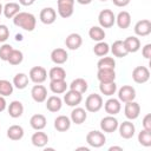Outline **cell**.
Wrapping results in <instances>:
<instances>
[{"label":"cell","mask_w":151,"mask_h":151,"mask_svg":"<svg viewBox=\"0 0 151 151\" xmlns=\"http://www.w3.org/2000/svg\"><path fill=\"white\" fill-rule=\"evenodd\" d=\"M142 54L145 59H150L151 58V44H146L143 48H142Z\"/></svg>","instance_id":"cell-45"},{"label":"cell","mask_w":151,"mask_h":151,"mask_svg":"<svg viewBox=\"0 0 151 151\" xmlns=\"http://www.w3.org/2000/svg\"><path fill=\"white\" fill-rule=\"evenodd\" d=\"M134 98H136V90L131 85H124V86H122L119 88V91H118L119 101L127 103V101L134 100Z\"/></svg>","instance_id":"cell-10"},{"label":"cell","mask_w":151,"mask_h":151,"mask_svg":"<svg viewBox=\"0 0 151 151\" xmlns=\"http://www.w3.org/2000/svg\"><path fill=\"white\" fill-rule=\"evenodd\" d=\"M138 142H139L140 145H143L145 147L151 146V131H147V130L143 129L138 133Z\"/></svg>","instance_id":"cell-40"},{"label":"cell","mask_w":151,"mask_h":151,"mask_svg":"<svg viewBox=\"0 0 151 151\" xmlns=\"http://www.w3.org/2000/svg\"><path fill=\"white\" fill-rule=\"evenodd\" d=\"M7 1H11V0H7Z\"/></svg>","instance_id":"cell-55"},{"label":"cell","mask_w":151,"mask_h":151,"mask_svg":"<svg viewBox=\"0 0 151 151\" xmlns=\"http://www.w3.org/2000/svg\"><path fill=\"white\" fill-rule=\"evenodd\" d=\"M48 77L51 80H65L66 79V71L61 66H54L50 70Z\"/></svg>","instance_id":"cell-33"},{"label":"cell","mask_w":151,"mask_h":151,"mask_svg":"<svg viewBox=\"0 0 151 151\" xmlns=\"http://www.w3.org/2000/svg\"><path fill=\"white\" fill-rule=\"evenodd\" d=\"M134 33L138 37H146L151 33V21L147 19H143L136 22L134 25Z\"/></svg>","instance_id":"cell-14"},{"label":"cell","mask_w":151,"mask_h":151,"mask_svg":"<svg viewBox=\"0 0 151 151\" xmlns=\"http://www.w3.org/2000/svg\"><path fill=\"white\" fill-rule=\"evenodd\" d=\"M71 119L67 116H58L54 119V129L59 132H65L71 127Z\"/></svg>","instance_id":"cell-22"},{"label":"cell","mask_w":151,"mask_h":151,"mask_svg":"<svg viewBox=\"0 0 151 151\" xmlns=\"http://www.w3.org/2000/svg\"><path fill=\"white\" fill-rule=\"evenodd\" d=\"M130 1L131 0H112L113 5L117 6V7H125L130 4Z\"/></svg>","instance_id":"cell-46"},{"label":"cell","mask_w":151,"mask_h":151,"mask_svg":"<svg viewBox=\"0 0 151 151\" xmlns=\"http://www.w3.org/2000/svg\"><path fill=\"white\" fill-rule=\"evenodd\" d=\"M22 59H24L22 52L19 51V50H14V48H13L12 52H11V54H9V57H8V59H7V61H8L11 65L15 66V65L21 64V63H22Z\"/></svg>","instance_id":"cell-38"},{"label":"cell","mask_w":151,"mask_h":151,"mask_svg":"<svg viewBox=\"0 0 151 151\" xmlns=\"http://www.w3.org/2000/svg\"><path fill=\"white\" fill-rule=\"evenodd\" d=\"M31 142L37 147H45V145L48 143V136L45 132H42L41 130H37V132H34L32 134Z\"/></svg>","instance_id":"cell-20"},{"label":"cell","mask_w":151,"mask_h":151,"mask_svg":"<svg viewBox=\"0 0 151 151\" xmlns=\"http://www.w3.org/2000/svg\"><path fill=\"white\" fill-rule=\"evenodd\" d=\"M98 68H113L116 67V61L112 57H101L97 63Z\"/></svg>","instance_id":"cell-39"},{"label":"cell","mask_w":151,"mask_h":151,"mask_svg":"<svg viewBox=\"0 0 151 151\" xmlns=\"http://www.w3.org/2000/svg\"><path fill=\"white\" fill-rule=\"evenodd\" d=\"M98 22L103 28H110L116 24V15L111 9H103L99 12Z\"/></svg>","instance_id":"cell-4"},{"label":"cell","mask_w":151,"mask_h":151,"mask_svg":"<svg viewBox=\"0 0 151 151\" xmlns=\"http://www.w3.org/2000/svg\"><path fill=\"white\" fill-rule=\"evenodd\" d=\"M100 1H107V0H100Z\"/></svg>","instance_id":"cell-54"},{"label":"cell","mask_w":151,"mask_h":151,"mask_svg":"<svg viewBox=\"0 0 151 151\" xmlns=\"http://www.w3.org/2000/svg\"><path fill=\"white\" fill-rule=\"evenodd\" d=\"M123 42L129 53H136L140 48V40L137 37H127Z\"/></svg>","instance_id":"cell-26"},{"label":"cell","mask_w":151,"mask_h":151,"mask_svg":"<svg viewBox=\"0 0 151 151\" xmlns=\"http://www.w3.org/2000/svg\"><path fill=\"white\" fill-rule=\"evenodd\" d=\"M118 130H119V134H120L122 138L130 139V138H132L134 136L136 126L131 120H125L120 125H118Z\"/></svg>","instance_id":"cell-11"},{"label":"cell","mask_w":151,"mask_h":151,"mask_svg":"<svg viewBox=\"0 0 151 151\" xmlns=\"http://www.w3.org/2000/svg\"><path fill=\"white\" fill-rule=\"evenodd\" d=\"M77 150H85V151H88V147H78Z\"/></svg>","instance_id":"cell-52"},{"label":"cell","mask_w":151,"mask_h":151,"mask_svg":"<svg viewBox=\"0 0 151 151\" xmlns=\"http://www.w3.org/2000/svg\"><path fill=\"white\" fill-rule=\"evenodd\" d=\"M132 79L137 84H144L150 79V71L146 66H137L132 71Z\"/></svg>","instance_id":"cell-7"},{"label":"cell","mask_w":151,"mask_h":151,"mask_svg":"<svg viewBox=\"0 0 151 151\" xmlns=\"http://www.w3.org/2000/svg\"><path fill=\"white\" fill-rule=\"evenodd\" d=\"M110 50H111L112 54H113L114 57H117V58H124V57H126V55L129 54V52L126 51V48H125V46H124L123 40H116V41L112 44V46H111Z\"/></svg>","instance_id":"cell-28"},{"label":"cell","mask_w":151,"mask_h":151,"mask_svg":"<svg viewBox=\"0 0 151 151\" xmlns=\"http://www.w3.org/2000/svg\"><path fill=\"white\" fill-rule=\"evenodd\" d=\"M15 40H17V41H21V40H22V35H21V34H17V35H15Z\"/></svg>","instance_id":"cell-51"},{"label":"cell","mask_w":151,"mask_h":151,"mask_svg":"<svg viewBox=\"0 0 151 151\" xmlns=\"http://www.w3.org/2000/svg\"><path fill=\"white\" fill-rule=\"evenodd\" d=\"M68 86H70V90L77 91V92H79V93H81V94L85 93V92L87 91V87H88L87 81H86L85 79H83V78H77V79L72 80V83H71Z\"/></svg>","instance_id":"cell-32"},{"label":"cell","mask_w":151,"mask_h":151,"mask_svg":"<svg viewBox=\"0 0 151 151\" xmlns=\"http://www.w3.org/2000/svg\"><path fill=\"white\" fill-rule=\"evenodd\" d=\"M113 150L123 151V147H122V146H110V147H109V151H113Z\"/></svg>","instance_id":"cell-50"},{"label":"cell","mask_w":151,"mask_h":151,"mask_svg":"<svg viewBox=\"0 0 151 151\" xmlns=\"http://www.w3.org/2000/svg\"><path fill=\"white\" fill-rule=\"evenodd\" d=\"M31 96L35 103H44L47 99V88L44 85L37 84L32 87Z\"/></svg>","instance_id":"cell-13"},{"label":"cell","mask_w":151,"mask_h":151,"mask_svg":"<svg viewBox=\"0 0 151 151\" xmlns=\"http://www.w3.org/2000/svg\"><path fill=\"white\" fill-rule=\"evenodd\" d=\"M2 9H4V6L0 4V15H1V13H2Z\"/></svg>","instance_id":"cell-53"},{"label":"cell","mask_w":151,"mask_h":151,"mask_svg":"<svg viewBox=\"0 0 151 151\" xmlns=\"http://www.w3.org/2000/svg\"><path fill=\"white\" fill-rule=\"evenodd\" d=\"M7 137L11 140H20L24 137V129L20 125H12L7 129Z\"/></svg>","instance_id":"cell-31"},{"label":"cell","mask_w":151,"mask_h":151,"mask_svg":"<svg viewBox=\"0 0 151 151\" xmlns=\"http://www.w3.org/2000/svg\"><path fill=\"white\" fill-rule=\"evenodd\" d=\"M109 52H110V46L104 40L103 41H98L93 47V53L96 55H98V57H105Z\"/></svg>","instance_id":"cell-37"},{"label":"cell","mask_w":151,"mask_h":151,"mask_svg":"<svg viewBox=\"0 0 151 151\" xmlns=\"http://www.w3.org/2000/svg\"><path fill=\"white\" fill-rule=\"evenodd\" d=\"M103 104L104 103H103L101 96L97 94V93H92L85 100V110L94 113V112H98L103 107Z\"/></svg>","instance_id":"cell-2"},{"label":"cell","mask_w":151,"mask_h":151,"mask_svg":"<svg viewBox=\"0 0 151 151\" xmlns=\"http://www.w3.org/2000/svg\"><path fill=\"white\" fill-rule=\"evenodd\" d=\"M28 77L34 84H42L47 79V71L42 66H34L29 70Z\"/></svg>","instance_id":"cell-6"},{"label":"cell","mask_w":151,"mask_h":151,"mask_svg":"<svg viewBox=\"0 0 151 151\" xmlns=\"http://www.w3.org/2000/svg\"><path fill=\"white\" fill-rule=\"evenodd\" d=\"M74 1L76 0H58V13L61 18L66 19L73 14L74 11Z\"/></svg>","instance_id":"cell-5"},{"label":"cell","mask_w":151,"mask_h":151,"mask_svg":"<svg viewBox=\"0 0 151 151\" xmlns=\"http://www.w3.org/2000/svg\"><path fill=\"white\" fill-rule=\"evenodd\" d=\"M39 18H40V21H41L42 24H45V25H51V24H53V22L55 21V19H57V12H55V9L52 8V7H45V8L41 9Z\"/></svg>","instance_id":"cell-15"},{"label":"cell","mask_w":151,"mask_h":151,"mask_svg":"<svg viewBox=\"0 0 151 151\" xmlns=\"http://www.w3.org/2000/svg\"><path fill=\"white\" fill-rule=\"evenodd\" d=\"M13 24L25 31L32 32L35 28L37 25V19L32 13L28 12H19L14 18H13Z\"/></svg>","instance_id":"cell-1"},{"label":"cell","mask_w":151,"mask_h":151,"mask_svg":"<svg viewBox=\"0 0 151 151\" xmlns=\"http://www.w3.org/2000/svg\"><path fill=\"white\" fill-rule=\"evenodd\" d=\"M86 143L91 147H101L106 143V137L103 132L100 131H90L86 134Z\"/></svg>","instance_id":"cell-3"},{"label":"cell","mask_w":151,"mask_h":151,"mask_svg":"<svg viewBox=\"0 0 151 151\" xmlns=\"http://www.w3.org/2000/svg\"><path fill=\"white\" fill-rule=\"evenodd\" d=\"M68 59V54L66 52V50L64 48H54L52 52H51V60L57 64V65H63L67 61Z\"/></svg>","instance_id":"cell-17"},{"label":"cell","mask_w":151,"mask_h":151,"mask_svg":"<svg viewBox=\"0 0 151 151\" xmlns=\"http://www.w3.org/2000/svg\"><path fill=\"white\" fill-rule=\"evenodd\" d=\"M28 85V76L25 73H17L13 78V86L18 90H24Z\"/></svg>","instance_id":"cell-34"},{"label":"cell","mask_w":151,"mask_h":151,"mask_svg":"<svg viewBox=\"0 0 151 151\" xmlns=\"http://www.w3.org/2000/svg\"><path fill=\"white\" fill-rule=\"evenodd\" d=\"M97 78L100 83H110L114 81L116 79V72L113 68H98Z\"/></svg>","instance_id":"cell-19"},{"label":"cell","mask_w":151,"mask_h":151,"mask_svg":"<svg viewBox=\"0 0 151 151\" xmlns=\"http://www.w3.org/2000/svg\"><path fill=\"white\" fill-rule=\"evenodd\" d=\"M104 109L106 111V113H109L110 116H114L117 113L120 112V109H122V104L119 101V99H116V98H110L105 101L104 104Z\"/></svg>","instance_id":"cell-18"},{"label":"cell","mask_w":151,"mask_h":151,"mask_svg":"<svg viewBox=\"0 0 151 151\" xmlns=\"http://www.w3.org/2000/svg\"><path fill=\"white\" fill-rule=\"evenodd\" d=\"M88 35H90V38L92 40L98 42V41H103L106 34H105V31L103 29V27H100V26H92L90 28V31H88Z\"/></svg>","instance_id":"cell-35"},{"label":"cell","mask_w":151,"mask_h":151,"mask_svg":"<svg viewBox=\"0 0 151 151\" xmlns=\"http://www.w3.org/2000/svg\"><path fill=\"white\" fill-rule=\"evenodd\" d=\"M118 120L117 118H114L113 116H106L100 120V129L103 132H107V133H112L118 129Z\"/></svg>","instance_id":"cell-9"},{"label":"cell","mask_w":151,"mask_h":151,"mask_svg":"<svg viewBox=\"0 0 151 151\" xmlns=\"http://www.w3.org/2000/svg\"><path fill=\"white\" fill-rule=\"evenodd\" d=\"M35 0H19V4L22 6H31L34 4Z\"/></svg>","instance_id":"cell-48"},{"label":"cell","mask_w":151,"mask_h":151,"mask_svg":"<svg viewBox=\"0 0 151 151\" xmlns=\"http://www.w3.org/2000/svg\"><path fill=\"white\" fill-rule=\"evenodd\" d=\"M99 91L101 92V94L104 96H113L117 91V85L114 81H110V83H100L99 84Z\"/></svg>","instance_id":"cell-36"},{"label":"cell","mask_w":151,"mask_h":151,"mask_svg":"<svg viewBox=\"0 0 151 151\" xmlns=\"http://www.w3.org/2000/svg\"><path fill=\"white\" fill-rule=\"evenodd\" d=\"M81 44H83V38H81V35L78 34V33H71V34H68V35L66 37V39H65V45H66V47H67L68 50H72V51L78 50V48L81 46Z\"/></svg>","instance_id":"cell-16"},{"label":"cell","mask_w":151,"mask_h":151,"mask_svg":"<svg viewBox=\"0 0 151 151\" xmlns=\"http://www.w3.org/2000/svg\"><path fill=\"white\" fill-rule=\"evenodd\" d=\"M81 100H83V96H81V93H79L77 91L70 90V91H66L64 94V101L67 106L76 107L81 103Z\"/></svg>","instance_id":"cell-12"},{"label":"cell","mask_w":151,"mask_h":151,"mask_svg":"<svg viewBox=\"0 0 151 151\" xmlns=\"http://www.w3.org/2000/svg\"><path fill=\"white\" fill-rule=\"evenodd\" d=\"M9 38V29L6 25H0V42H5Z\"/></svg>","instance_id":"cell-43"},{"label":"cell","mask_w":151,"mask_h":151,"mask_svg":"<svg viewBox=\"0 0 151 151\" xmlns=\"http://www.w3.org/2000/svg\"><path fill=\"white\" fill-rule=\"evenodd\" d=\"M13 47L9 45V44H4L1 47H0V59L4 60V61H7L11 52H12Z\"/></svg>","instance_id":"cell-42"},{"label":"cell","mask_w":151,"mask_h":151,"mask_svg":"<svg viewBox=\"0 0 151 151\" xmlns=\"http://www.w3.org/2000/svg\"><path fill=\"white\" fill-rule=\"evenodd\" d=\"M6 105H7V103H6L5 97L4 96H0V112H2L6 109Z\"/></svg>","instance_id":"cell-47"},{"label":"cell","mask_w":151,"mask_h":151,"mask_svg":"<svg viewBox=\"0 0 151 151\" xmlns=\"http://www.w3.org/2000/svg\"><path fill=\"white\" fill-rule=\"evenodd\" d=\"M13 84L8 80H0V96H4V97H7V96H11L13 93Z\"/></svg>","instance_id":"cell-41"},{"label":"cell","mask_w":151,"mask_h":151,"mask_svg":"<svg viewBox=\"0 0 151 151\" xmlns=\"http://www.w3.org/2000/svg\"><path fill=\"white\" fill-rule=\"evenodd\" d=\"M46 117L44 114H40V113H37V114H33L29 119V125L32 129H34L35 131L37 130H42L45 126H46Z\"/></svg>","instance_id":"cell-27"},{"label":"cell","mask_w":151,"mask_h":151,"mask_svg":"<svg viewBox=\"0 0 151 151\" xmlns=\"http://www.w3.org/2000/svg\"><path fill=\"white\" fill-rule=\"evenodd\" d=\"M143 129L144 130H147V131H151V114L147 113L145 114V117L143 118Z\"/></svg>","instance_id":"cell-44"},{"label":"cell","mask_w":151,"mask_h":151,"mask_svg":"<svg viewBox=\"0 0 151 151\" xmlns=\"http://www.w3.org/2000/svg\"><path fill=\"white\" fill-rule=\"evenodd\" d=\"M4 15L7 18V19H13L19 12H20V4L18 2H7L5 6H4Z\"/></svg>","instance_id":"cell-25"},{"label":"cell","mask_w":151,"mask_h":151,"mask_svg":"<svg viewBox=\"0 0 151 151\" xmlns=\"http://www.w3.org/2000/svg\"><path fill=\"white\" fill-rule=\"evenodd\" d=\"M67 83L66 80H51L50 81V90L54 94H61L65 93L67 90Z\"/></svg>","instance_id":"cell-30"},{"label":"cell","mask_w":151,"mask_h":151,"mask_svg":"<svg viewBox=\"0 0 151 151\" xmlns=\"http://www.w3.org/2000/svg\"><path fill=\"white\" fill-rule=\"evenodd\" d=\"M87 118V113H86V110L83 109V107H74L71 112V122L77 124V125H80L83 124Z\"/></svg>","instance_id":"cell-21"},{"label":"cell","mask_w":151,"mask_h":151,"mask_svg":"<svg viewBox=\"0 0 151 151\" xmlns=\"http://www.w3.org/2000/svg\"><path fill=\"white\" fill-rule=\"evenodd\" d=\"M140 113V106L137 101L132 100V101H127L125 103V107H124V114L129 120H134L139 117Z\"/></svg>","instance_id":"cell-8"},{"label":"cell","mask_w":151,"mask_h":151,"mask_svg":"<svg viewBox=\"0 0 151 151\" xmlns=\"http://www.w3.org/2000/svg\"><path fill=\"white\" fill-rule=\"evenodd\" d=\"M78 4H80V5H88V4H91L92 2V0H76Z\"/></svg>","instance_id":"cell-49"},{"label":"cell","mask_w":151,"mask_h":151,"mask_svg":"<svg viewBox=\"0 0 151 151\" xmlns=\"http://www.w3.org/2000/svg\"><path fill=\"white\" fill-rule=\"evenodd\" d=\"M63 106V100L58 96H51L46 100V109L50 112H58Z\"/></svg>","instance_id":"cell-29"},{"label":"cell","mask_w":151,"mask_h":151,"mask_svg":"<svg viewBox=\"0 0 151 151\" xmlns=\"http://www.w3.org/2000/svg\"><path fill=\"white\" fill-rule=\"evenodd\" d=\"M7 111H8V114L12 118H19L24 113V105L19 100H13L12 103H9Z\"/></svg>","instance_id":"cell-24"},{"label":"cell","mask_w":151,"mask_h":151,"mask_svg":"<svg viewBox=\"0 0 151 151\" xmlns=\"http://www.w3.org/2000/svg\"><path fill=\"white\" fill-rule=\"evenodd\" d=\"M116 24L122 29L129 28V26L131 25V15H130V13L126 12V11L119 12L118 15L116 17Z\"/></svg>","instance_id":"cell-23"}]
</instances>
